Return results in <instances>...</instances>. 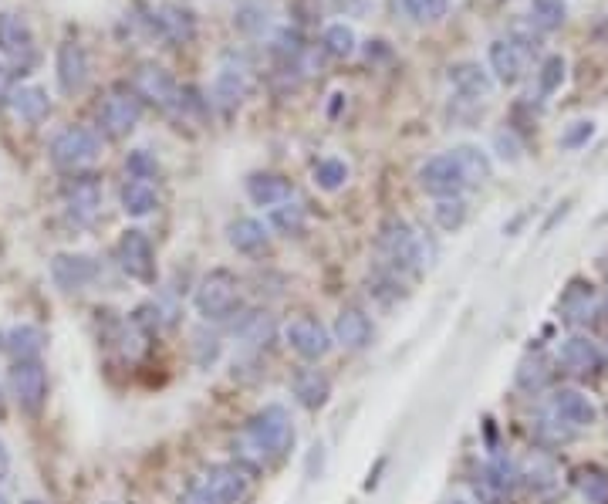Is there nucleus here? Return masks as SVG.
Wrapping results in <instances>:
<instances>
[{
	"label": "nucleus",
	"instance_id": "52",
	"mask_svg": "<svg viewBox=\"0 0 608 504\" xmlns=\"http://www.w3.org/2000/svg\"><path fill=\"white\" fill-rule=\"evenodd\" d=\"M105 504H112V501H105Z\"/></svg>",
	"mask_w": 608,
	"mask_h": 504
},
{
	"label": "nucleus",
	"instance_id": "47",
	"mask_svg": "<svg viewBox=\"0 0 608 504\" xmlns=\"http://www.w3.org/2000/svg\"><path fill=\"white\" fill-rule=\"evenodd\" d=\"M180 504H213L210 498H207V494H203V491H196L193 488V484H190V488H186L183 491V498H180Z\"/></svg>",
	"mask_w": 608,
	"mask_h": 504
},
{
	"label": "nucleus",
	"instance_id": "44",
	"mask_svg": "<svg viewBox=\"0 0 608 504\" xmlns=\"http://www.w3.org/2000/svg\"><path fill=\"white\" fill-rule=\"evenodd\" d=\"M125 173H129V180H156L159 163L146 153V149H136V153L125 159Z\"/></svg>",
	"mask_w": 608,
	"mask_h": 504
},
{
	"label": "nucleus",
	"instance_id": "17",
	"mask_svg": "<svg viewBox=\"0 0 608 504\" xmlns=\"http://www.w3.org/2000/svg\"><path fill=\"white\" fill-rule=\"evenodd\" d=\"M558 312H561V318H565L568 325H585V322H592V318L598 315L595 288L588 285V281L575 278V281H571V285L565 288V295H561Z\"/></svg>",
	"mask_w": 608,
	"mask_h": 504
},
{
	"label": "nucleus",
	"instance_id": "25",
	"mask_svg": "<svg viewBox=\"0 0 608 504\" xmlns=\"http://www.w3.org/2000/svg\"><path fill=\"white\" fill-rule=\"evenodd\" d=\"M450 156L456 159V166H460L467 190L484 187V183L490 180V173H494V166H490V156L480 146H456V149H450Z\"/></svg>",
	"mask_w": 608,
	"mask_h": 504
},
{
	"label": "nucleus",
	"instance_id": "33",
	"mask_svg": "<svg viewBox=\"0 0 608 504\" xmlns=\"http://www.w3.org/2000/svg\"><path fill=\"white\" fill-rule=\"evenodd\" d=\"M531 433L541 440L544 447H565V444H571V440L578 437V430H571L568 423H561L548 410H544L538 420H531Z\"/></svg>",
	"mask_w": 608,
	"mask_h": 504
},
{
	"label": "nucleus",
	"instance_id": "15",
	"mask_svg": "<svg viewBox=\"0 0 608 504\" xmlns=\"http://www.w3.org/2000/svg\"><path fill=\"white\" fill-rule=\"evenodd\" d=\"M0 55L11 58L21 68H28L34 61V34L24 17L0 14Z\"/></svg>",
	"mask_w": 608,
	"mask_h": 504
},
{
	"label": "nucleus",
	"instance_id": "10",
	"mask_svg": "<svg viewBox=\"0 0 608 504\" xmlns=\"http://www.w3.org/2000/svg\"><path fill=\"white\" fill-rule=\"evenodd\" d=\"M284 342L298 352L301 359H325L328 352H332V332L325 329V325L318 322V318H291L288 325H284Z\"/></svg>",
	"mask_w": 608,
	"mask_h": 504
},
{
	"label": "nucleus",
	"instance_id": "9",
	"mask_svg": "<svg viewBox=\"0 0 608 504\" xmlns=\"http://www.w3.org/2000/svg\"><path fill=\"white\" fill-rule=\"evenodd\" d=\"M419 187L436 200H450V197H460V193L467 190V183H463L456 159L450 153H443V156L426 159V163L419 166Z\"/></svg>",
	"mask_w": 608,
	"mask_h": 504
},
{
	"label": "nucleus",
	"instance_id": "8",
	"mask_svg": "<svg viewBox=\"0 0 608 504\" xmlns=\"http://www.w3.org/2000/svg\"><path fill=\"white\" fill-rule=\"evenodd\" d=\"M139 119H142V102L129 88H112V92L105 95L102 109H98V126L115 139L129 136V132L139 126Z\"/></svg>",
	"mask_w": 608,
	"mask_h": 504
},
{
	"label": "nucleus",
	"instance_id": "42",
	"mask_svg": "<svg viewBox=\"0 0 608 504\" xmlns=\"http://www.w3.org/2000/svg\"><path fill=\"white\" fill-rule=\"evenodd\" d=\"M271 220H274V227L277 231H284V234H301L304 231V207H298V203H281V207H274L271 210Z\"/></svg>",
	"mask_w": 608,
	"mask_h": 504
},
{
	"label": "nucleus",
	"instance_id": "49",
	"mask_svg": "<svg viewBox=\"0 0 608 504\" xmlns=\"http://www.w3.org/2000/svg\"><path fill=\"white\" fill-rule=\"evenodd\" d=\"M11 467V454H7V447H4V440H0V474Z\"/></svg>",
	"mask_w": 608,
	"mask_h": 504
},
{
	"label": "nucleus",
	"instance_id": "2",
	"mask_svg": "<svg viewBox=\"0 0 608 504\" xmlns=\"http://www.w3.org/2000/svg\"><path fill=\"white\" fill-rule=\"evenodd\" d=\"M379 251L382 264L392 268L396 274H423L426 268H433L436 261V244L429 241L426 234H419L416 227H409L406 220H389L379 234Z\"/></svg>",
	"mask_w": 608,
	"mask_h": 504
},
{
	"label": "nucleus",
	"instance_id": "50",
	"mask_svg": "<svg viewBox=\"0 0 608 504\" xmlns=\"http://www.w3.org/2000/svg\"><path fill=\"white\" fill-rule=\"evenodd\" d=\"M0 504H11V501H7V498H4V494H0Z\"/></svg>",
	"mask_w": 608,
	"mask_h": 504
},
{
	"label": "nucleus",
	"instance_id": "22",
	"mask_svg": "<svg viewBox=\"0 0 608 504\" xmlns=\"http://www.w3.org/2000/svg\"><path fill=\"white\" fill-rule=\"evenodd\" d=\"M450 85H453V92L467 102L490 99V88H494L490 85V75L480 65H473V61H463V65L450 68Z\"/></svg>",
	"mask_w": 608,
	"mask_h": 504
},
{
	"label": "nucleus",
	"instance_id": "24",
	"mask_svg": "<svg viewBox=\"0 0 608 504\" xmlns=\"http://www.w3.org/2000/svg\"><path fill=\"white\" fill-rule=\"evenodd\" d=\"M11 109H14L17 119L38 126V122L48 119L51 99H48V92L38 88V85H21V88H11Z\"/></svg>",
	"mask_w": 608,
	"mask_h": 504
},
{
	"label": "nucleus",
	"instance_id": "16",
	"mask_svg": "<svg viewBox=\"0 0 608 504\" xmlns=\"http://www.w3.org/2000/svg\"><path fill=\"white\" fill-rule=\"evenodd\" d=\"M51 278L61 291H85L98 278V261L88 254H55Z\"/></svg>",
	"mask_w": 608,
	"mask_h": 504
},
{
	"label": "nucleus",
	"instance_id": "41",
	"mask_svg": "<svg viewBox=\"0 0 608 504\" xmlns=\"http://www.w3.org/2000/svg\"><path fill=\"white\" fill-rule=\"evenodd\" d=\"M325 51L328 55H335V58H348L355 51V31L352 28H345V24H332V28L325 31Z\"/></svg>",
	"mask_w": 608,
	"mask_h": 504
},
{
	"label": "nucleus",
	"instance_id": "19",
	"mask_svg": "<svg viewBox=\"0 0 608 504\" xmlns=\"http://www.w3.org/2000/svg\"><path fill=\"white\" fill-rule=\"evenodd\" d=\"M88 82V55L78 41H65L58 48V85L65 95L82 92Z\"/></svg>",
	"mask_w": 608,
	"mask_h": 504
},
{
	"label": "nucleus",
	"instance_id": "11",
	"mask_svg": "<svg viewBox=\"0 0 608 504\" xmlns=\"http://www.w3.org/2000/svg\"><path fill=\"white\" fill-rule=\"evenodd\" d=\"M132 85H136L139 99L159 105V109H176V105H180V85H176V78L169 75L163 65L142 61V65L136 68V78H132Z\"/></svg>",
	"mask_w": 608,
	"mask_h": 504
},
{
	"label": "nucleus",
	"instance_id": "5",
	"mask_svg": "<svg viewBox=\"0 0 608 504\" xmlns=\"http://www.w3.org/2000/svg\"><path fill=\"white\" fill-rule=\"evenodd\" d=\"M250 484H254V474L247 467L234 464H213L193 481L196 491H203L213 504H240L250 494Z\"/></svg>",
	"mask_w": 608,
	"mask_h": 504
},
{
	"label": "nucleus",
	"instance_id": "20",
	"mask_svg": "<svg viewBox=\"0 0 608 504\" xmlns=\"http://www.w3.org/2000/svg\"><path fill=\"white\" fill-rule=\"evenodd\" d=\"M291 393L298 396L304 410H318V406H325L328 396H332V379L315 366H304L291 376Z\"/></svg>",
	"mask_w": 608,
	"mask_h": 504
},
{
	"label": "nucleus",
	"instance_id": "51",
	"mask_svg": "<svg viewBox=\"0 0 608 504\" xmlns=\"http://www.w3.org/2000/svg\"><path fill=\"white\" fill-rule=\"evenodd\" d=\"M28 504H41V501H28Z\"/></svg>",
	"mask_w": 608,
	"mask_h": 504
},
{
	"label": "nucleus",
	"instance_id": "12",
	"mask_svg": "<svg viewBox=\"0 0 608 504\" xmlns=\"http://www.w3.org/2000/svg\"><path fill=\"white\" fill-rule=\"evenodd\" d=\"M61 197H65L68 217L82 227H92L98 214H102V187H98L95 176H75V180H68Z\"/></svg>",
	"mask_w": 608,
	"mask_h": 504
},
{
	"label": "nucleus",
	"instance_id": "30",
	"mask_svg": "<svg viewBox=\"0 0 608 504\" xmlns=\"http://www.w3.org/2000/svg\"><path fill=\"white\" fill-rule=\"evenodd\" d=\"M159 207V193L152 180H125L122 187V210L129 217H149Z\"/></svg>",
	"mask_w": 608,
	"mask_h": 504
},
{
	"label": "nucleus",
	"instance_id": "46",
	"mask_svg": "<svg viewBox=\"0 0 608 504\" xmlns=\"http://www.w3.org/2000/svg\"><path fill=\"white\" fill-rule=\"evenodd\" d=\"M497 149H500V156H504V159H517V156H521V143H517V136H514L511 129L497 132Z\"/></svg>",
	"mask_w": 608,
	"mask_h": 504
},
{
	"label": "nucleus",
	"instance_id": "39",
	"mask_svg": "<svg viewBox=\"0 0 608 504\" xmlns=\"http://www.w3.org/2000/svg\"><path fill=\"white\" fill-rule=\"evenodd\" d=\"M220 356V335L213 332V329H196L193 332V359H196V366H213Z\"/></svg>",
	"mask_w": 608,
	"mask_h": 504
},
{
	"label": "nucleus",
	"instance_id": "45",
	"mask_svg": "<svg viewBox=\"0 0 608 504\" xmlns=\"http://www.w3.org/2000/svg\"><path fill=\"white\" fill-rule=\"evenodd\" d=\"M592 136H595V122L578 119V122H571V126L565 129V136H561V149H581Z\"/></svg>",
	"mask_w": 608,
	"mask_h": 504
},
{
	"label": "nucleus",
	"instance_id": "37",
	"mask_svg": "<svg viewBox=\"0 0 608 504\" xmlns=\"http://www.w3.org/2000/svg\"><path fill=\"white\" fill-rule=\"evenodd\" d=\"M467 200L463 197H450V200H440L433 207V217H436V224L443 227V231H460L463 224H467Z\"/></svg>",
	"mask_w": 608,
	"mask_h": 504
},
{
	"label": "nucleus",
	"instance_id": "13",
	"mask_svg": "<svg viewBox=\"0 0 608 504\" xmlns=\"http://www.w3.org/2000/svg\"><path fill=\"white\" fill-rule=\"evenodd\" d=\"M558 366H565V373L571 376L592 379L605 369V352L588 335H571L558 349Z\"/></svg>",
	"mask_w": 608,
	"mask_h": 504
},
{
	"label": "nucleus",
	"instance_id": "6",
	"mask_svg": "<svg viewBox=\"0 0 608 504\" xmlns=\"http://www.w3.org/2000/svg\"><path fill=\"white\" fill-rule=\"evenodd\" d=\"M115 254H119V268L129 274L132 281H139V285H152V281H156V251H152V241L146 237V231H139V227L125 231L119 237Z\"/></svg>",
	"mask_w": 608,
	"mask_h": 504
},
{
	"label": "nucleus",
	"instance_id": "29",
	"mask_svg": "<svg viewBox=\"0 0 608 504\" xmlns=\"http://www.w3.org/2000/svg\"><path fill=\"white\" fill-rule=\"evenodd\" d=\"M0 346L17 359H38V352L44 346V332L38 325H14V329H7L0 335Z\"/></svg>",
	"mask_w": 608,
	"mask_h": 504
},
{
	"label": "nucleus",
	"instance_id": "36",
	"mask_svg": "<svg viewBox=\"0 0 608 504\" xmlns=\"http://www.w3.org/2000/svg\"><path fill=\"white\" fill-rule=\"evenodd\" d=\"M568 17L565 0H531V24L541 31H558Z\"/></svg>",
	"mask_w": 608,
	"mask_h": 504
},
{
	"label": "nucleus",
	"instance_id": "21",
	"mask_svg": "<svg viewBox=\"0 0 608 504\" xmlns=\"http://www.w3.org/2000/svg\"><path fill=\"white\" fill-rule=\"evenodd\" d=\"M234 335L244 352H261L274 339V318L267 312H244L234 322Z\"/></svg>",
	"mask_w": 608,
	"mask_h": 504
},
{
	"label": "nucleus",
	"instance_id": "38",
	"mask_svg": "<svg viewBox=\"0 0 608 504\" xmlns=\"http://www.w3.org/2000/svg\"><path fill=\"white\" fill-rule=\"evenodd\" d=\"M348 180V166L342 163V159H321V163H315V183L321 190H342Z\"/></svg>",
	"mask_w": 608,
	"mask_h": 504
},
{
	"label": "nucleus",
	"instance_id": "1",
	"mask_svg": "<svg viewBox=\"0 0 608 504\" xmlns=\"http://www.w3.org/2000/svg\"><path fill=\"white\" fill-rule=\"evenodd\" d=\"M294 447V423L281 403H267L247 420V427L234 437V461L250 474L281 461Z\"/></svg>",
	"mask_w": 608,
	"mask_h": 504
},
{
	"label": "nucleus",
	"instance_id": "40",
	"mask_svg": "<svg viewBox=\"0 0 608 504\" xmlns=\"http://www.w3.org/2000/svg\"><path fill=\"white\" fill-rule=\"evenodd\" d=\"M406 11L419 24H436L450 11V0H406Z\"/></svg>",
	"mask_w": 608,
	"mask_h": 504
},
{
	"label": "nucleus",
	"instance_id": "3",
	"mask_svg": "<svg viewBox=\"0 0 608 504\" xmlns=\"http://www.w3.org/2000/svg\"><path fill=\"white\" fill-rule=\"evenodd\" d=\"M193 305L207 322H220V318H230L240 308V281L234 271L217 268L210 271L207 278L196 285L193 291Z\"/></svg>",
	"mask_w": 608,
	"mask_h": 504
},
{
	"label": "nucleus",
	"instance_id": "34",
	"mask_svg": "<svg viewBox=\"0 0 608 504\" xmlns=\"http://www.w3.org/2000/svg\"><path fill=\"white\" fill-rule=\"evenodd\" d=\"M551 383V362L534 352V356H524L521 366H517V386L527 389V393H538Z\"/></svg>",
	"mask_w": 608,
	"mask_h": 504
},
{
	"label": "nucleus",
	"instance_id": "27",
	"mask_svg": "<svg viewBox=\"0 0 608 504\" xmlns=\"http://www.w3.org/2000/svg\"><path fill=\"white\" fill-rule=\"evenodd\" d=\"M521 481L534 494H551L554 488H558V481H561L558 464H554L548 454H531L524 461V467H521Z\"/></svg>",
	"mask_w": 608,
	"mask_h": 504
},
{
	"label": "nucleus",
	"instance_id": "32",
	"mask_svg": "<svg viewBox=\"0 0 608 504\" xmlns=\"http://www.w3.org/2000/svg\"><path fill=\"white\" fill-rule=\"evenodd\" d=\"M244 95H247V75L240 72V68H223L217 75V82H213V99H217V105L234 109Z\"/></svg>",
	"mask_w": 608,
	"mask_h": 504
},
{
	"label": "nucleus",
	"instance_id": "4",
	"mask_svg": "<svg viewBox=\"0 0 608 504\" xmlns=\"http://www.w3.org/2000/svg\"><path fill=\"white\" fill-rule=\"evenodd\" d=\"M98 153H102V139H98V132L85 129V126H65L55 139H51V163L68 173H78V170H85V166H92Z\"/></svg>",
	"mask_w": 608,
	"mask_h": 504
},
{
	"label": "nucleus",
	"instance_id": "31",
	"mask_svg": "<svg viewBox=\"0 0 608 504\" xmlns=\"http://www.w3.org/2000/svg\"><path fill=\"white\" fill-rule=\"evenodd\" d=\"M227 237H230V244H234L240 254H257V251H264L267 241H271L267 227L261 224V220H254V217L234 220V224L227 227Z\"/></svg>",
	"mask_w": 608,
	"mask_h": 504
},
{
	"label": "nucleus",
	"instance_id": "26",
	"mask_svg": "<svg viewBox=\"0 0 608 504\" xmlns=\"http://www.w3.org/2000/svg\"><path fill=\"white\" fill-rule=\"evenodd\" d=\"M490 68H494V75H497V82H504V85H514L517 78H521L524 72V55H521V48L511 41V38H500L490 44Z\"/></svg>",
	"mask_w": 608,
	"mask_h": 504
},
{
	"label": "nucleus",
	"instance_id": "18",
	"mask_svg": "<svg viewBox=\"0 0 608 504\" xmlns=\"http://www.w3.org/2000/svg\"><path fill=\"white\" fill-rule=\"evenodd\" d=\"M335 342L348 352H362L372 342V318L355 305L342 308L335 318Z\"/></svg>",
	"mask_w": 608,
	"mask_h": 504
},
{
	"label": "nucleus",
	"instance_id": "35",
	"mask_svg": "<svg viewBox=\"0 0 608 504\" xmlns=\"http://www.w3.org/2000/svg\"><path fill=\"white\" fill-rule=\"evenodd\" d=\"M159 31L166 34L169 41H186V38H193V14L190 11H183V7H163L159 11Z\"/></svg>",
	"mask_w": 608,
	"mask_h": 504
},
{
	"label": "nucleus",
	"instance_id": "48",
	"mask_svg": "<svg viewBox=\"0 0 608 504\" xmlns=\"http://www.w3.org/2000/svg\"><path fill=\"white\" fill-rule=\"evenodd\" d=\"M7 95H11V72L0 65V99H7Z\"/></svg>",
	"mask_w": 608,
	"mask_h": 504
},
{
	"label": "nucleus",
	"instance_id": "7",
	"mask_svg": "<svg viewBox=\"0 0 608 504\" xmlns=\"http://www.w3.org/2000/svg\"><path fill=\"white\" fill-rule=\"evenodd\" d=\"M11 393L24 413H41L48 403V373L41 359H17L11 369Z\"/></svg>",
	"mask_w": 608,
	"mask_h": 504
},
{
	"label": "nucleus",
	"instance_id": "23",
	"mask_svg": "<svg viewBox=\"0 0 608 504\" xmlns=\"http://www.w3.org/2000/svg\"><path fill=\"white\" fill-rule=\"evenodd\" d=\"M247 197L257 203V207H281L294 197L291 183L277 173H254L247 180Z\"/></svg>",
	"mask_w": 608,
	"mask_h": 504
},
{
	"label": "nucleus",
	"instance_id": "43",
	"mask_svg": "<svg viewBox=\"0 0 608 504\" xmlns=\"http://www.w3.org/2000/svg\"><path fill=\"white\" fill-rule=\"evenodd\" d=\"M561 82H565V58H561V55L544 58L541 72H538V88H541V95L558 92Z\"/></svg>",
	"mask_w": 608,
	"mask_h": 504
},
{
	"label": "nucleus",
	"instance_id": "28",
	"mask_svg": "<svg viewBox=\"0 0 608 504\" xmlns=\"http://www.w3.org/2000/svg\"><path fill=\"white\" fill-rule=\"evenodd\" d=\"M571 484L588 504H608V471L598 464H581L571 471Z\"/></svg>",
	"mask_w": 608,
	"mask_h": 504
},
{
	"label": "nucleus",
	"instance_id": "14",
	"mask_svg": "<svg viewBox=\"0 0 608 504\" xmlns=\"http://www.w3.org/2000/svg\"><path fill=\"white\" fill-rule=\"evenodd\" d=\"M548 413H554L561 423H568L571 430H588L592 423L598 420V410H595V403L588 400L581 389H554L551 393V400H548Z\"/></svg>",
	"mask_w": 608,
	"mask_h": 504
}]
</instances>
